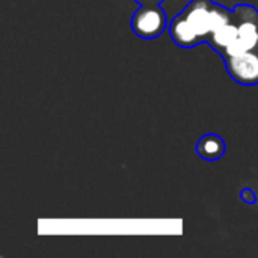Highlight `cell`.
<instances>
[{
    "label": "cell",
    "mask_w": 258,
    "mask_h": 258,
    "mask_svg": "<svg viewBox=\"0 0 258 258\" xmlns=\"http://www.w3.org/2000/svg\"><path fill=\"white\" fill-rule=\"evenodd\" d=\"M197 153L200 157L215 162L221 159L225 153V142L218 135H206L197 145Z\"/></svg>",
    "instance_id": "52a82bcc"
},
{
    "label": "cell",
    "mask_w": 258,
    "mask_h": 258,
    "mask_svg": "<svg viewBox=\"0 0 258 258\" xmlns=\"http://www.w3.org/2000/svg\"><path fill=\"white\" fill-rule=\"evenodd\" d=\"M181 15L198 33L203 42L207 41L213 30L233 20V11H228L212 0H194L187 5Z\"/></svg>",
    "instance_id": "6da1fadb"
},
{
    "label": "cell",
    "mask_w": 258,
    "mask_h": 258,
    "mask_svg": "<svg viewBox=\"0 0 258 258\" xmlns=\"http://www.w3.org/2000/svg\"><path fill=\"white\" fill-rule=\"evenodd\" d=\"M255 50H257V51H258V47H257V48H255Z\"/></svg>",
    "instance_id": "30bf717a"
},
{
    "label": "cell",
    "mask_w": 258,
    "mask_h": 258,
    "mask_svg": "<svg viewBox=\"0 0 258 258\" xmlns=\"http://www.w3.org/2000/svg\"><path fill=\"white\" fill-rule=\"evenodd\" d=\"M168 20L166 14L160 5L148 3L141 5V8L132 17L133 32L144 39H153L160 36L166 29Z\"/></svg>",
    "instance_id": "3957f363"
},
{
    "label": "cell",
    "mask_w": 258,
    "mask_h": 258,
    "mask_svg": "<svg viewBox=\"0 0 258 258\" xmlns=\"http://www.w3.org/2000/svg\"><path fill=\"white\" fill-rule=\"evenodd\" d=\"M242 198H243L246 203H249V204L255 203V194H254L252 190H249V189H245V190L242 192Z\"/></svg>",
    "instance_id": "ba28073f"
},
{
    "label": "cell",
    "mask_w": 258,
    "mask_h": 258,
    "mask_svg": "<svg viewBox=\"0 0 258 258\" xmlns=\"http://www.w3.org/2000/svg\"><path fill=\"white\" fill-rule=\"evenodd\" d=\"M239 38V27L237 23L234 20V14H233V20L225 23L224 26H221L219 29L213 30L210 33V36L207 38V42L218 51L221 53V56L225 53V50Z\"/></svg>",
    "instance_id": "8992f818"
},
{
    "label": "cell",
    "mask_w": 258,
    "mask_h": 258,
    "mask_svg": "<svg viewBox=\"0 0 258 258\" xmlns=\"http://www.w3.org/2000/svg\"><path fill=\"white\" fill-rule=\"evenodd\" d=\"M169 33L171 38L175 41V44L184 48H190L203 42V39L198 36V33L192 29V26L186 21V18L181 14L171 21Z\"/></svg>",
    "instance_id": "5b68a950"
},
{
    "label": "cell",
    "mask_w": 258,
    "mask_h": 258,
    "mask_svg": "<svg viewBox=\"0 0 258 258\" xmlns=\"http://www.w3.org/2000/svg\"><path fill=\"white\" fill-rule=\"evenodd\" d=\"M239 27V38L225 50L222 57L239 54L258 47V11L248 5H237L233 9Z\"/></svg>",
    "instance_id": "7a4b0ae2"
},
{
    "label": "cell",
    "mask_w": 258,
    "mask_h": 258,
    "mask_svg": "<svg viewBox=\"0 0 258 258\" xmlns=\"http://www.w3.org/2000/svg\"><path fill=\"white\" fill-rule=\"evenodd\" d=\"M227 71L236 80L242 85H258V51L257 50H248L239 54L227 56L224 57Z\"/></svg>",
    "instance_id": "277c9868"
},
{
    "label": "cell",
    "mask_w": 258,
    "mask_h": 258,
    "mask_svg": "<svg viewBox=\"0 0 258 258\" xmlns=\"http://www.w3.org/2000/svg\"><path fill=\"white\" fill-rule=\"evenodd\" d=\"M138 3H141V5H148V3H154V5H160L163 0H136Z\"/></svg>",
    "instance_id": "9c48e42d"
}]
</instances>
